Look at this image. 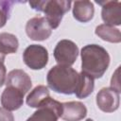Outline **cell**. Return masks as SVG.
<instances>
[{
	"label": "cell",
	"mask_w": 121,
	"mask_h": 121,
	"mask_svg": "<svg viewBox=\"0 0 121 121\" xmlns=\"http://www.w3.org/2000/svg\"><path fill=\"white\" fill-rule=\"evenodd\" d=\"M81 72L91 78H100L110 65V55L108 51L95 43L87 44L81 48Z\"/></svg>",
	"instance_id": "cell-1"
},
{
	"label": "cell",
	"mask_w": 121,
	"mask_h": 121,
	"mask_svg": "<svg viewBox=\"0 0 121 121\" xmlns=\"http://www.w3.org/2000/svg\"><path fill=\"white\" fill-rule=\"evenodd\" d=\"M48 87L56 93L73 95L78 82V73L71 66L55 65L47 73Z\"/></svg>",
	"instance_id": "cell-2"
},
{
	"label": "cell",
	"mask_w": 121,
	"mask_h": 121,
	"mask_svg": "<svg viewBox=\"0 0 121 121\" xmlns=\"http://www.w3.org/2000/svg\"><path fill=\"white\" fill-rule=\"evenodd\" d=\"M71 4V1L66 0H43L29 2V5L33 9L43 11L44 13V18L52 29H56L60 26L63 15L69 11Z\"/></svg>",
	"instance_id": "cell-3"
},
{
	"label": "cell",
	"mask_w": 121,
	"mask_h": 121,
	"mask_svg": "<svg viewBox=\"0 0 121 121\" xmlns=\"http://www.w3.org/2000/svg\"><path fill=\"white\" fill-rule=\"evenodd\" d=\"M54 59L59 65L71 66L77 60L78 56V45L70 40H60L55 46Z\"/></svg>",
	"instance_id": "cell-4"
},
{
	"label": "cell",
	"mask_w": 121,
	"mask_h": 121,
	"mask_svg": "<svg viewBox=\"0 0 121 121\" xmlns=\"http://www.w3.org/2000/svg\"><path fill=\"white\" fill-rule=\"evenodd\" d=\"M23 60L30 69L41 70L44 68L48 62V51L43 45L30 44L23 53Z\"/></svg>",
	"instance_id": "cell-5"
},
{
	"label": "cell",
	"mask_w": 121,
	"mask_h": 121,
	"mask_svg": "<svg viewBox=\"0 0 121 121\" xmlns=\"http://www.w3.org/2000/svg\"><path fill=\"white\" fill-rule=\"evenodd\" d=\"M61 115V103L48 97L26 121H58Z\"/></svg>",
	"instance_id": "cell-6"
},
{
	"label": "cell",
	"mask_w": 121,
	"mask_h": 121,
	"mask_svg": "<svg viewBox=\"0 0 121 121\" xmlns=\"http://www.w3.org/2000/svg\"><path fill=\"white\" fill-rule=\"evenodd\" d=\"M26 33L33 41H44L50 37L52 28L43 16H35L27 21Z\"/></svg>",
	"instance_id": "cell-7"
},
{
	"label": "cell",
	"mask_w": 121,
	"mask_h": 121,
	"mask_svg": "<svg viewBox=\"0 0 121 121\" xmlns=\"http://www.w3.org/2000/svg\"><path fill=\"white\" fill-rule=\"evenodd\" d=\"M116 90L111 87L102 88L96 95V105L104 112H113L119 108L120 97Z\"/></svg>",
	"instance_id": "cell-8"
},
{
	"label": "cell",
	"mask_w": 121,
	"mask_h": 121,
	"mask_svg": "<svg viewBox=\"0 0 121 121\" xmlns=\"http://www.w3.org/2000/svg\"><path fill=\"white\" fill-rule=\"evenodd\" d=\"M102 6L101 18L105 24L110 26L121 25V3L118 1H97Z\"/></svg>",
	"instance_id": "cell-9"
},
{
	"label": "cell",
	"mask_w": 121,
	"mask_h": 121,
	"mask_svg": "<svg viewBox=\"0 0 121 121\" xmlns=\"http://www.w3.org/2000/svg\"><path fill=\"white\" fill-rule=\"evenodd\" d=\"M6 86L13 87L26 95L31 89L32 82L28 74H26L24 70L13 69L7 76Z\"/></svg>",
	"instance_id": "cell-10"
},
{
	"label": "cell",
	"mask_w": 121,
	"mask_h": 121,
	"mask_svg": "<svg viewBox=\"0 0 121 121\" xmlns=\"http://www.w3.org/2000/svg\"><path fill=\"white\" fill-rule=\"evenodd\" d=\"M87 115V108L82 102L69 101L61 103V115L64 121H80Z\"/></svg>",
	"instance_id": "cell-11"
},
{
	"label": "cell",
	"mask_w": 121,
	"mask_h": 121,
	"mask_svg": "<svg viewBox=\"0 0 121 121\" xmlns=\"http://www.w3.org/2000/svg\"><path fill=\"white\" fill-rule=\"evenodd\" d=\"M24 95H25L21 91L8 86L1 95V105L9 112L16 111L23 106Z\"/></svg>",
	"instance_id": "cell-12"
},
{
	"label": "cell",
	"mask_w": 121,
	"mask_h": 121,
	"mask_svg": "<svg viewBox=\"0 0 121 121\" xmlns=\"http://www.w3.org/2000/svg\"><path fill=\"white\" fill-rule=\"evenodd\" d=\"M73 5V16L77 21L87 23L93 19L95 7L91 1H75Z\"/></svg>",
	"instance_id": "cell-13"
},
{
	"label": "cell",
	"mask_w": 121,
	"mask_h": 121,
	"mask_svg": "<svg viewBox=\"0 0 121 121\" xmlns=\"http://www.w3.org/2000/svg\"><path fill=\"white\" fill-rule=\"evenodd\" d=\"M95 35L98 36L103 41L118 43L121 42V33L120 30L112 26L107 24H101L95 27Z\"/></svg>",
	"instance_id": "cell-14"
},
{
	"label": "cell",
	"mask_w": 121,
	"mask_h": 121,
	"mask_svg": "<svg viewBox=\"0 0 121 121\" xmlns=\"http://www.w3.org/2000/svg\"><path fill=\"white\" fill-rule=\"evenodd\" d=\"M49 96L48 88L44 85H38L27 95L26 104L31 108H39Z\"/></svg>",
	"instance_id": "cell-15"
},
{
	"label": "cell",
	"mask_w": 121,
	"mask_h": 121,
	"mask_svg": "<svg viewBox=\"0 0 121 121\" xmlns=\"http://www.w3.org/2000/svg\"><path fill=\"white\" fill-rule=\"evenodd\" d=\"M94 88H95L94 78L83 72L78 73V82L75 92L76 96L80 99L86 98L93 93Z\"/></svg>",
	"instance_id": "cell-16"
},
{
	"label": "cell",
	"mask_w": 121,
	"mask_h": 121,
	"mask_svg": "<svg viewBox=\"0 0 121 121\" xmlns=\"http://www.w3.org/2000/svg\"><path fill=\"white\" fill-rule=\"evenodd\" d=\"M19 47V42L14 34L2 32L0 33V53L3 55L14 54Z\"/></svg>",
	"instance_id": "cell-17"
},
{
	"label": "cell",
	"mask_w": 121,
	"mask_h": 121,
	"mask_svg": "<svg viewBox=\"0 0 121 121\" xmlns=\"http://www.w3.org/2000/svg\"><path fill=\"white\" fill-rule=\"evenodd\" d=\"M13 2H0V5L3 6L2 8H0V28L3 27L8 19L9 18V12H10V7L9 5H11Z\"/></svg>",
	"instance_id": "cell-18"
},
{
	"label": "cell",
	"mask_w": 121,
	"mask_h": 121,
	"mask_svg": "<svg viewBox=\"0 0 121 121\" xmlns=\"http://www.w3.org/2000/svg\"><path fill=\"white\" fill-rule=\"evenodd\" d=\"M0 121H14V116L9 111L0 108Z\"/></svg>",
	"instance_id": "cell-19"
},
{
	"label": "cell",
	"mask_w": 121,
	"mask_h": 121,
	"mask_svg": "<svg viewBox=\"0 0 121 121\" xmlns=\"http://www.w3.org/2000/svg\"><path fill=\"white\" fill-rule=\"evenodd\" d=\"M118 72H119V67L117 68L116 72L114 75H112V80H111V88L116 90L118 93H120V87H119V79H118Z\"/></svg>",
	"instance_id": "cell-20"
},
{
	"label": "cell",
	"mask_w": 121,
	"mask_h": 121,
	"mask_svg": "<svg viewBox=\"0 0 121 121\" xmlns=\"http://www.w3.org/2000/svg\"><path fill=\"white\" fill-rule=\"evenodd\" d=\"M6 74H7L6 66H5L4 62H0V87H2L3 84L5 83Z\"/></svg>",
	"instance_id": "cell-21"
},
{
	"label": "cell",
	"mask_w": 121,
	"mask_h": 121,
	"mask_svg": "<svg viewBox=\"0 0 121 121\" xmlns=\"http://www.w3.org/2000/svg\"><path fill=\"white\" fill-rule=\"evenodd\" d=\"M5 58H6V56L0 53V62H4V60H5Z\"/></svg>",
	"instance_id": "cell-22"
},
{
	"label": "cell",
	"mask_w": 121,
	"mask_h": 121,
	"mask_svg": "<svg viewBox=\"0 0 121 121\" xmlns=\"http://www.w3.org/2000/svg\"><path fill=\"white\" fill-rule=\"evenodd\" d=\"M85 121H94V120H93V119H91V118H88V119H86Z\"/></svg>",
	"instance_id": "cell-23"
}]
</instances>
